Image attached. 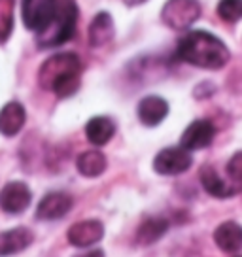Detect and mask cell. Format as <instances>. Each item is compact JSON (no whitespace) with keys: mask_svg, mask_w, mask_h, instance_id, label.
I'll return each instance as SVG.
<instances>
[{"mask_svg":"<svg viewBox=\"0 0 242 257\" xmlns=\"http://www.w3.org/2000/svg\"><path fill=\"white\" fill-rule=\"evenodd\" d=\"M201 184L204 187V191L212 195V197H218V199H227V197H233L236 195V187L234 185H229L225 180H221L219 174L212 167H202L201 169Z\"/></svg>","mask_w":242,"mask_h":257,"instance_id":"16","label":"cell"},{"mask_svg":"<svg viewBox=\"0 0 242 257\" xmlns=\"http://www.w3.org/2000/svg\"><path fill=\"white\" fill-rule=\"evenodd\" d=\"M81 61L76 53H57L42 64L38 81L42 89L53 91L57 96H72L80 89Z\"/></svg>","mask_w":242,"mask_h":257,"instance_id":"2","label":"cell"},{"mask_svg":"<svg viewBox=\"0 0 242 257\" xmlns=\"http://www.w3.org/2000/svg\"><path fill=\"white\" fill-rule=\"evenodd\" d=\"M216 137V127L208 119H197L184 131L180 146L187 152H197L202 148H208Z\"/></svg>","mask_w":242,"mask_h":257,"instance_id":"8","label":"cell"},{"mask_svg":"<svg viewBox=\"0 0 242 257\" xmlns=\"http://www.w3.org/2000/svg\"><path fill=\"white\" fill-rule=\"evenodd\" d=\"M227 172H229L233 182H240L242 184V152L231 157L229 165H227Z\"/></svg>","mask_w":242,"mask_h":257,"instance_id":"22","label":"cell"},{"mask_svg":"<svg viewBox=\"0 0 242 257\" xmlns=\"http://www.w3.org/2000/svg\"><path fill=\"white\" fill-rule=\"evenodd\" d=\"M169 115V102L157 95L144 96L138 102V119L146 127H157Z\"/></svg>","mask_w":242,"mask_h":257,"instance_id":"11","label":"cell"},{"mask_svg":"<svg viewBox=\"0 0 242 257\" xmlns=\"http://www.w3.org/2000/svg\"><path fill=\"white\" fill-rule=\"evenodd\" d=\"M113 40V21L110 14L100 12L93 17L89 25V46L91 48H104Z\"/></svg>","mask_w":242,"mask_h":257,"instance_id":"13","label":"cell"},{"mask_svg":"<svg viewBox=\"0 0 242 257\" xmlns=\"http://www.w3.org/2000/svg\"><path fill=\"white\" fill-rule=\"evenodd\" d=\"M27 113H25L23 104L19 102H8L0 110V135L4 137H16L17 133L23 128Z\"/></svg>","mask_w":242,"mask_h":257,"instance_id":"15","label":"cell"},{"mask_svg":"<svg viewBox=\"0 0 242 257\" xmlns=\"http://www.w3.org/2000/svg\"><path fill=\"white\" fill-rule=\"evenodd\" d=\"M127 6H140V4H144V2H148V0H123Z\"/></svg>","mask_w":242,"mask_h":257,"instance_id":"24","label":"cell"},{"mask_svg":"<svg viewBox=\"0 0 242 257\" xmlns=\"http://www.w3.org/2000/svg\"><path fill=\"white\" fill-rule=\"evenodd\" d=\"M104 236V225L97 221V219H85V221H78L74 223L68 233H66V238L68 242L76 246V248H87V246H93L97 244L100 238Z\"/></svg>","mask_w":242,"mask_h":257,"instance_id":"9","label":"cell"},{"mask_svg":"<svg viewBox=\"0 0 242 257\" xmlns=\"http://www.w3.org/2000/svg\"><path fill=\"white\" fill-rule=\"evenodd\" d=\"M59 0H23L21 16L29 31L42 32L55 16Z\"/></svg>","mask_w":242,"mask_h":257,"instance_id":"5","label":"cell"},{"mask_svg":"<svg viewBox=\"0 0 242 257\" xmlns=\"http://www.w3.org/2000/svg\"><path fill=\"white\" fill-rule=\"evenodd\" d=\"M61 4L57 6V12L51 23L38 32V48L48 49L63 46L65 42L72 40L76 32V23H78V6L74 0H59Z\"/></svg>","mask_w":242,"mask_h":257,"instance_id":"3","label":"cell"},{"mask_svg":"<svg viewBox=\"0 0 242 257\" xmlns=\"http://www.w3.org/2000/svg\"><path fill=\"white\" fill-rule=\"evenodd\" d=\"M76 257H104V251L102 249H91L87 253H80V255Z\"/></svg>","mask_w":242,"mask_h":257,"instance_id":"23","label":"cell"},{"mask_svg":"<svg viewBox=\"0 0 242 257\" xmlns=\"http://www.w3.org/2000/svg\"><path fill=\"white\" fill-rule=\"evenodd\" d=\"M191 163H193L191 153L184 150L182 146L180 148H165L155 155L154 170L163 176H176V174L186 172L191 167Z\"/></svg>","mask_w":242,"mask_h":257,"instance_id":"6","label":"cell"},{"mask_svg":"<svg viewBox=\"0 0 242 257\" xmlns=\"http://www.w3.org/2000/svg\"><path fill=\"white\" fill-rule=\"evenodd\" d=\"M33 193L23 182H10L0 191V208L8 214H21L29 208Z\"/></svg>","mask_w":242,"mask_h":257,"instance_id":"7","label":"cell"},{"mask_svg":"<svg viewBox=\"0 0 242 257\" xmlns=\"http://www.w3.org/2000/svg\"><path fill=\"white\" fill-rule=\"evenodd\" d=\"M214 242L219 249L234 253L242 249V225L236 221H225L214 231Z\"/></svg>","mask_w":242,"mask_h":257,"instance_id":"14","label":"cell"},{"mask_svg":"<svg viewBox=\"0 0 242 257\" xmlns=\"http://www.w3.org/2000/svg\"><path fill=\"white\" fill-rule=\"evenodd\" d=\"M113 133H115V125L110 117L98 115L87 121L85 125V137L93 146H104L112 140Z\"/></svg>","mask_w":242,"mask_h":257,"instance_id":"17","label":"cell"},{"mask_svg":"<svg viewBox=\"0 0 242 257\" xmlns=\"http://www.w3.org/2000/svg\"><path fill=\"white\" fill-rule=\"evenodd\" d=\"M218 16L225 23H236L242 19V0H219Z\"/></svg>","mask_w":242,"mask_h":257,"instance_id":"21","label":"cell"},{"mask_svg":"<svg viewBox=\"0 0 242 257\" xmlns=\"http://www.w3.org/2000/svg\"><path fill=\"white\" fill-rule=\"evenodd\" d=\"M167 229H169V221L165 217H148L137 231L138 244H144V246L154 244L167 233Z\"/></svg>","mask_w":242,"mask_h":257,"instance_id":"19","label":"cell"},{"mask_svg":"<svg viewBox=\"0 0 242 257\" xmlns=\"http://www.w3.org/2000/svg\"><path fill=\"white\" fill-rule=\"evenodd\" d=\"M199 17V0H167V4L161 10V21L174 31H187Z\"/></svg>","mask_w":242,"mask_h":257,"instance_id":"4","label":"cell"},{"mask_svg":"<svg viewBox=\"0 0 242 257\" xmlns=\"http://www.w3.org/2000/svg\"><path fill=\"white\" fill-rule=\"evenodd\" d=\"M176 55L178 59L193 64V66H199V68L218 70L229 63L231 53L225 44L212 32L191 31L178 42Z\"/></svg>","mask_w":242,"mask_h":257,"instance_id":"1","label":"cell"},{"mask_svg":"<svg viewBox=\"0 0 242 257\" xmlns=\"http://www.w3.org/2000/svg\"><path fill=\"white\" fill-rule=\"evenodd\" d=\"M14 31V0H0V44L8 40Z\"/></svg>","mask_w":242,"mask_h":257,"instance_id":"20","label":"cell"},{"mask_svg":"<svg viewBox=\"0 0 242 257\" xmlns=\"http://www.w3.org/2000/svg\"><path fill=\"white\" fill-rule=\"evenodd\" d=\"M34 240V234L27 227H16L0 233V257L16 255L19 251L27 249Z\"/></svg>","mask_w":242,"mask_h":257,"instance_id":"12","label":"cell"},{"mask_svg":"<svg viewBox=\"0 0 242 257\" xmlns=\"http://www.w3.org/2000/svg\"><path fill=\"white\" fill-rule=\"evenodd\" d=\"M106 157L104 153H100L98 150H89L78 155L76 159V169L81 176L85 178H97L106 170Z\"/></svg>","mask_w":242,"mask_h":257,"instance_id":"18","label":"cell"},{"mask_svg":"<svg viewBox=\"0 0 242 257\" xmlns=\"http://www.w3.org/2000/svg\"><path fill=\"white\" fill-rule=\"evenodd\" d=\"M72 208V197L66 193L55 191L48 193L36 208V217L44 219V221H51V219H59V217L66 216Z\"/></svg>","mask_w":242,"mask_h":257,"instance_id":"10","label":"cell"}]
</instances>
